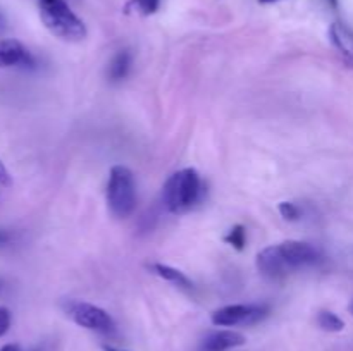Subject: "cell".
Listing matches in <instances>:
<instances>
[{
    "mask_svg": "<svg viewBox=\"0 0 353 351\" xmlns=\"http://www.w3.org/2000/svg\"><path fill=\"white\" fill-rule=\"evenodd\" d=\"M203 184L199 172L192 167L181 169L169 176L162 188V203L171 213H185L202 198Z\"/></svg>",
    "mask_w": 353,
    "mask_h": 351,
    "instance_id": "1",
    "label": "cell"
},
{
    "mask_svg": "<svg viewBox=\"0 0 353 351\" xmlns=\"http://www.w3.org/2000/svg\"><path fill=\"white\" fill-rule=\"evenodd\" d=\"M41 23L52 34L65 41H81L86 38V26L68 6L65 0H37Z\"/></svg>",
    "mask_w": 353,
    "mask_h": 351,
    "instance_id": "2",
    "label": "cell"
},
{
    "mask_svg": "<svg viewBox=\"0 0 353 351\" xmlns=\"http://www.w3.org/2000/svg\"><path fill=\"white\" fill-rule=\"evenodd\" d=\"M107 205L117 219H128L137 209V182L133 172L124 165H114L110 169Z\"/></svg>",
    "mask_w": 353,
    "mask_h": 351,
    "instance_id": "3",
    "label": "cell"
},
{
    "mask_svg": "<svg viewBox=\"0 0 353 351\" xmlns=\"http://www.w3.org/2000/svg\"><path fill=\"white\" fill-rule=\"evenodd\" d=\"M61 308L76 326L83 327V329L102 334H110L116 330V322L112 317L105 310L92 305V303L79 301V299H64L61 303Z\"/></svg>",
    "mask_w": 353,
    "mask_h": 351,
    "instance_id": "4",
    "label": "cell"
},
{
    "mask_svg": "<svg viewBox=\"0 0 353 351\" xmlns=\"http://www.w3.org/2000/svg\"><path fill=\"white\" fill-rule=\"evenodd\" d=\"M271 308L268 305H226L217 308L210 320L214 326L234 327V326H254L262 322L269 315Z\"/></svg>",
    "mask_w": 353,
    "mask_h": 351,
    "instance_id": "5",
    "label": "cell"
},
{
    "mask_svg": "<svg viewBox=\"0 0 353 351\" xmlns=\"http://www.w3.org/2000/svg\"><path fill=\"white\" fill-rule=\"evenodd\" d=\"M278 248L290 272L296 270V268L309 267V265L317 264L323 258L321 251L314 244L305 243V241L290 240L278 244Z\"/></svg>",
    "mask_w": 353,
    "mask_h": 351,
    "instance_id": "6",
    "label": "cell"
},
{
    "mask_svg": "<svg viewBox=\"0 0 353 351\" xmlns=\"http://www.w3.org/2000/svg\"><path fill=\"white\" fill-rule=\"evenodd\" d=\"M34 57L21 41L14 38L0 40V67H33Z\"/></svg>",
    "mask_w": 353,
    "mask_h": 351,
    "instance_id": "7",
    "label": "cell"
},
{
    "mask_svg": "<svg viewBox=\"0 0 353 351\" xmlns=\"http://www.w3.org/2000/svg\"><path fill=\"white\" fill-rule=\"evenodd\" d=\"M247 343V337L236 330H212L200 341L199 351H230Z\"/></svg>",
    "mask_w": 353,
    "mask_h": 351,
    "instance_id": "8",
    "label": "cell"
},
{
    "mask_svg": "<svg viewBox=\"0 0 353 351\" xmlns=\"http://www.w3.org/2000/svg\"><path fill=\"white\" fill-rule=\"evenodd\" d=\"M257 268L264 277L271 279V281H279V279L286 277L290 274L288 267H286L285 260L279 253L278 244L264 248L257 255Z\"/></svg>",
    "mask_w": 353,
    "mask_h": 351,
    "instance_id": "9",
    "label": "cell"
},
{
    "mask_svg": "<svg viewBox=\"0 0 353 351\" xmlns=\"http://www.w3.org/2000/svg\"><path fill=\"white\" fill-rule=\"evenodd\" d=\"M330 40L341 58L353 67V31L345 24L333 23L330 26Z\"/></svg>",
    "mask_w": 353,
    "mask_h": 351,
    "instance_id": "10",
    "label": "cell"
},
{
    "mask_svg": "<svg viewBox=\"0 0 353 351\" xmlns=\"http://www.w3.org/2000/svg\"><path fill=\"white\" fill-rule=\"evenodd\" d=\"M131 64H133V57H131L130 50H119L112 58H110L109 65H107V78L112 83H119L130 74Z\"/></svg>",
    "mask_w": 353,
    "mask_h": 351,
    "instance_id": "11",
    "label": "cell"
},
{
    "mask_svg": "<svg viewBox=\"0 0 353 351\" xmlns=\"http://www.w3.org/2000/svg\"><path fill=\"white\" fill-rule=\"evenodd\" d=\"M148 270H150L152 274L159 275V277H161V279H164V281L171 282V284L179 286V288H186V289H192L193 288V282L190 281V279L186 277V275L183 274L181 270H178V268L171 267V265L150 264V265H148Z\"/></svg>",
    "mask_w": 353,
    "mask_h": 351,
    "instance_id": "12",
    "label": "cell"
},
{
    "mask_svg": "<svg viewBox=\"0 0 353 351\" xmlns=\"http://www.w3.org/2000/svg\"><path fill=\"white\" fill-rule=\"evenodd\" d=\"M317 323L323 330L326 332H340V330L345 329V322L333 312H327V310H323L317 315Z\"/></svg>",
    "mask_w": 353,
    "mask_h": 351,
    "instance_id": "13",
    "label": "cell"
},
{
    "mask_svg": "<svg viewBox=\"0 0 353 351\" xmlns=\"http://www.w3.org/2000/svg\"><path fill=\"white\" fill-rule=\"evenodd\" d=\"M161 7V0H130L126 3V12H137L140 16H152Z\"/></svg>",
    "mask_w": 353,
    "mask_h": 351,
    "instance_id": "14",
    "label": "cell"
},
{
    "mask_svg": "<svg viewBox=\"0 0 353 351\" xmlns=\"http://www.w3.org/2000/svg\"><path fill=\"white\" fill-rule=\"evenodd\" d=\"M224 241H226L228 244H231L234 250L243 251L245 244H247V229H245L241 224H236V226L231 227L230 233L224 236Z\"/></svg>",
    "mask_w": 353,
    "mask_h": 351,
    "instance_id": "15",
    "label": "cell"
},
{
    "mask_svg": "<svg viewBox=\"0 0 353 351\" xmlns=\"http://www.w3.org/2000/svg\"><path fill=\"white\" fill-rule=\"evenodd\" d=\"M279 213H281L283 219L290 220V222H293V220H299L300 217H302V209H300L296 203L293 202H281L279 203Z\"/></svg>",
    "mask_w": 353,
    "mask_h": 351,
    "instance_id": "16",
    "label": "cell"
},
{
    "mask_svg": "<svg viewBox=\"0 0 353 351\" xmlns=\"http://www.w3.org/2000/svg\"><path fill=\"white\" fill-rule=\"evenodd\" d=\"M10 322H12V317L10 312L6 306H0V337L6 336L10 329Z\"/></svg>",
    "mask_w": 353,
    "mask_h": 351,
    "instance_id": "17",
    "label": "cell"
},
{
    "mask_svg": "<svg viewBox=\"0 0 353 351\" xmlns=\"http://www.w3.org/2000/svg\"><path fill=\"white\" fill-rule=\"evenodd\" d=\"M12 184V176L7 171L6 164L0 160V186H10Z\"/></svg>",
    "mask_w": 353,
    "mask_h": 351,
    "instance_id": "18",
    "label": "cell"
},
{
    "mask_svg": "<svg viewBox=\"0 0 353 351\" xmlns=\"http://www.w3.org/2000/svg\"><path fill=\"white\" fill-rule=\"evenodd\" d=\"M0 351H24V350L19 346V344L10 343V344H6V346L0 348Z\"/></svg>",
    "mask_w": 353,
    "mask_h": 351,
    "instance_id": "19",
    "label": "cell"
},
{
    "mask_svg": "<svg viewBox=\"0 0 353 351\" xmlns=\"http://www.w3.org/2000/svg\"><path fill=\"white\" fill-rule=\"evenodd\" d=\"M10 241V234L6 231H0V244H6Z\"/></svg>",
    "mask_w": 353,
    "mask_h": 351,
    "instance_id": "20",
    "label": "cell"
},
{
    "mask_svg": "<svg viewBox=\"0 0 353 351\" xmlns=\"http://www.w3.org/2000/svg\"><path fill=\"white\" fill-rule=\"evenodd\" d=\"M103 351H124V350H119V348H112V346H102Z\"/></svg>",
    "mask_w": 353,
    "mask_h": 351,
    "instance_id": "21",
    "label": "cell"
},
{
    "mask_svg": "<svg viewBox=\"0 0 353 351\" xmlns=\"http://www.w3.org/2000/svg\"><path fill=\"white\" fill-rule=\"evenodd\" d=\"M261 3H274V2H279V0H259Z\"/></svg>",
    "mask_w": 353,
    "mask_h": 351,
    "instance_id": "22",
    "label": "cell"
},
{
    "mask_svg": "<svg viewBox=\"0 0 353 351\" xmlns=\"http://www.w3.org/2000/svg\"><path fill=\"white\" fill-rule=\"evenodd\" d=\"M6 26V21H3V17H2V14H0V30H2V28Z\"/></svg>",
    "mask_w": 353,
    "mask_h": 351,
    "instance_id": "23",
    "label": "cell"
},
{
    "mask_svg": "<svg viewBox=\"0 0 353 351\" xmlns=\"http://www.w3.org/2000/svg\"><path fill=\"white\" fill-rule=\"evenodd\" d=\"M0 288H2V281H0Z\"/></svg>",
    "mask_w": 353,
    "mask_h": 351,
    "instance_id": "24",
    "label": "cell"
},
{
    "mask_svg": "<svg viewBox=\"0 0 353 351\" xmlns=\"http://www.w3.org/2000/svg\"><path fill=\"white\" fill-rule=\"evenodd\" d=\"M352 312H353V303H352Z\"/></svg>",
    "mask_w": 353,
    "mask_h": 351,
    "instance_id": "25",
    "label": "cell"
}]
</instances>
